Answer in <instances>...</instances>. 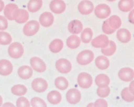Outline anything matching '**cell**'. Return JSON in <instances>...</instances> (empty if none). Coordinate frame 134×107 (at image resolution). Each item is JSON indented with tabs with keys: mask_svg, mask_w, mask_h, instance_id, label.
<instances>
[{
	"mask_svg": "<svg viewBox=\"0 0 134 107\" xmlns=\"http://www.w3.org/2000/svg\"><path fill=\"white\" fill-rule=\"evenodd\" d=\"M121 24L122 21L120 17L117 15L112 16L104 22L102 25V30L105 33L111 34L119 28Z\"/></svg>",
	"mask_w": 134,
	"mask_h": 107,
	"instance_id": "1",
	"label": "cell"
},
{
	"mask_svg": "<svg viewBox=\"0 0 134 107\" xmlns=\"http://www.w3.org/2000/svg\"><path fill=\"white\" fill-rule=\"evenodd\" d=\"M94 58L93 53L90 50H85L79 53L77 56V62L81 65H86L90 63Z\"/></svg>",
	"mask_w": 134,
	"mask_h": 107,
	"instance_id": "2",
	"label": "cell"
},
{
	"mask_svg": "<svg viewBox=\"0 0 134 107\" xmlns=\"http://www.w3.org/2000/svg\"><path fill=\"white\" fill-rule=\"evenodd\" d=\"M9 55L13 59H19L23 56L24 52L23 47L20 43L13 42L9 46L8 49Z\"/></svg>",
	"mask_w": 134,
	"mask_h": 107,
	"instance_id": "3",
	"label": "cell"
},
{
	"mask_svg": "<svg viewBox=\"0 0 134 107\" xmlns=\"http://www.w3.org/2000/svg\"><path fill=\"white\" fill-rule=\"evenodd\" d=\"M39 28L40 25L38 21L31 20L25 24L23 28V32L26 36H33L37 33Z\"/></svg>",
	"mask_w": 134,
	"mask_h": 107,
	"instance_id": "4",
	"label": "cell"
},
{
	"mask_svg": "<svg viewBox=\"0 0 134 107\" xmlns=\"http://www.w3.org/2000/svg\"><path fill=\"white\" fill-rule=\"evenodd\" d=\"M78 83L81 88L87 89L91 87L93 83L91 75L85 72H83L79 75L78 77Z\"/></svg>",
	"mask_w": 134,
	"mask_h": 107,
	"instance_id": "5",
	"label": "cell"
},
{
	"mask_svg": "<svg viewBox=\"0 0 134 107\" xmlns=\"http://www.w3.org/2000/svg\"><path fill=\"white\" fill-rule=\"evenodd\" d=\"M94 13L99 19H104L110 15L111 10L110 7L105 4L98 5L95 8Z\"/></svg>",
	"mask_w": 134,
	"mask_h": 107,
	"instance_id": "6",
	"label": "cell"
},
{
	"mask_svg": "<svg viewBox=\"0 0 134 107\" xmlns=\"http://www.w3.org/2000/svg\"><path fill=\"white\" fill-rule=\"evenodd\" d=\"M56 67L57 70L62 74H67L71 71L72 66L70 62L65 59L58 60L56 63Z\"/></svg>",
	"mask_w": 134,
	"mask_h": 107,
	"instance_id": "7",
	"label": "cell"
},
{
	"mask_svg": "<svg viewBox=\"0 0 134 107\" xmlns=\"http://www.w3.org/2000/svg\"><path fill=\"white\" fill-rule=\"evenodd\" d=\"M66 97L67 101L69 103L72 104H76L81 99V93L76 89H71L68 91Z\"/></svg>",
	"mask_w": 134,
	"mask_h": 107,
	"instance_id": "8",
	"label": "cell"
},
{
	"mask_svg": "<svg viewBox=\"0 0 134 107\" xmlns=\"http://www.w3.org/2000/svg\"><path fill=\"white\" fill-rule=\"evenodd\" d=\"M32 87L35 91L38 93L45 92L48 88V84L46 81L42 78H37L32 82Z\"/></svg>",
	"mask_w": 134,
	"mask_h": 107,
	"instance_id": "9",
	"label": "cell"
},
{
	"mask_svg": "<svg viewBox=\"0 0 134 107\" xmlns=\"http://www.w3.org/2000/svg\"><path fill=\"white\" fill-rule=\"evenodd\" d=\"M50 8L54 13L60 14L65 11L66 4L63 0H52L50 2Z\"/></svg>",
	"mask_w": 134,
	"mask_h": 107,
	"instance_id": "10",
	"label": "cell"
},
{
	"mask_svg": "<svg viewBox=\"0 0 134 107\" xmlns=\"http://www.w3.org/2000/svg\"><path fill=\"white\" fill-rule=\"evenodd\" d=\"M94 5L93 3L88 0H84L80 2L78 5V9L80 13L83 15H88L93 12Z\"/></svg>",
	"mask_w": 134,
	"mask_h": 107,
	"instance_id": "11",
	"label": "cell"
},
{
	"mask_svg": "<svg viewBox=\"0 0 134 107\" xmlns=\"http://www.w3.org/2000/svg\"><path fill=\"white\" fill-rule=\"evenodd\" d=\"M18 9V6L15 4H8L5 7L4 9L5 16L9 20H14L15 19L16 15Z\"/></svg>",
	"mask_w": 134,
	"mask_h": 107,
	"instance_id": "12",
	"label": "cell"
},
{
	"mask_svg": "<svg viewBox=\"0 0 134 107\" xmlns=\"http://www.w3.org/2000/svg\"><path fill=\"white\" fill-rule=\"evenodd\" d=\"M30 64L33 69L39 73H42L46 70V66L44 62L38 57H32L30 59Z\"/></svg>",
	"mask_w": 134,
	"mask_h": 107,
	"instance_id": "13",
	"label": "cell"
},
{
	"mask_svg": "<svg viewBox=\"0 0 134 107\" xmlns=\"http://www.w3.org/2000/svg\"><path fill=\"white\" fill-rule=\"evenodd\" d=\"M108 38L106 35H101L92 40L91 44L96 48H104L108 45L109 43Z\"/></svg>",
	"mask_w": 134,
	"mask_h": 107,
	"instance_id": "14",
	"label": "cell"
},
{
	"mask_svg": "<svg viewBox=\"0 0 134 107\" xmlns=\"http://www.w3.org/2000/svg\"><path fill=\"white\" fill-rule=\"evenodd\" d=\"M13 65L10 61L7 60H0V75L8 76L12 72Z\"/></svg>",
	"mask_w": 134,
	"mask_h": 107,
	"instance_id": "15",
	"label": "cell"
},
{
	"mask_svg": "<svg viewBox=\"0 0 134 107\" xmlns=\"http://www.w3.org/2000/svg\"><path fill=\"white\" fill-rule=\"evenodd\" d=\"M119 76L122 81L129 82L134 78V71L131 68L126 67L121 69L119 73Z\"/></svg>",
	"mask_w": 134,
	"mask_h": 107,
	"instance_id": "16",
	"label": "cell"
},
{
	"mask_svg": "<svg viewBox=\"0 0 134 107\" xmlns=\"http://www.w3.org/2000/svg\"><path fill=\"white\" fill-rule=\"evenodd\" d=\"M39 21L42 25L45 27L50 26L54 22V16L51 13L45 12L41 15Z\"/></svg>",
	"mask_w": 134,
	"mask_h": 107,
	"instance_id": "17",
	"label": "cell"
},
{
	"mask_svg": "<svg viewBox=\"0 0 134 107\" xmlns=\"http://www.w3.org/2000/svg\"><path fill=\"white\" fill-rule=\"evenodd\" d=\"M83 25L79 20H75L71 21L68 25L69 32L73 34H78L82 31Z\"/></svg>",
	"mask_w": 134,
	"mask_h": 107,
	"instance_id": "18",
	"label": "cell"
},
{
	"mask_svg": "<svg viewBox=\"0 0 134 107\" xmlns=\"http://www.w3.org/2000/svg\"><path fill=\"white\" fill-rule=\"evenodd\" d=\"M117 37L118 40L122 43H127L131 39L130 32L127 29L122 28L118 31Z\"/></svg>",
	"mask_w": 134,
	"mask_h": 107,
	"instance_id": "19",
	"label": "cell"
},
{
	"mask_svg": "<svg viewBox=\"0 0 134 107\" xmlns=\"http://www.w3.org/2000/svg\"><path fill=\"white\" fill-rule=\"evenodd\" d=\"M18 74L22 79H29L33 75V70L29 66H23L19 68Z\"/></svg>",
	"mask_w": 134,
	"mask_h": 107,
	"instance_id": "20",
	"label": "cell"
},
{
	"mask_svg": "<svg viewBox=\"0 0 134 107\" xmlns=\"http://www.w3.org/2000/svg\"><path fill=\"white\" fill-rule=\"evenodd\" d=\"M29 19V13L26 10L23 9H18L16 15L15 20L19 24L24 23Z\"/></svg>",
	"mask_w": 134,
	"mask_h": 107,
	"instance_id": "21",
	"label": "cell"
},
{
	"mask_svg": "<svg viewBox=\"0 0 134 107\" xmlns=\"http://www.w3.org/2000/svg\"><path fill=\"white\" fill-rule=\"evenodd\" d=\"M119 9L122 12H129L133 8V0H120L118 4Z\"/></svg>",
	"mask_w": 134,
	"mask_h": 107,
	"instance_id": "22",
	"label": "cell"
},
{
	"mask_svg": "<svg viewBox=\"0 0 134 107\" xmlns=\"http://www.w3.org/2000/svg\"><path fill=\"white\" fill-rule=\"evenodd\" d=\"M47 99L50 103L56 105L61 102L62 96L58 91H52L48 94Z\"/></svg>",
	"mask_w": 134,
	"mask_h": 107,
	"instance_id": "23",
	"label": "cell"
},
{
	"mask_svg": "<svg viewBox=\"0 0 134 107\" xmlns=\"http://www.w3.org/2000/svg\"><path fill=\"white\" fill-rule=\"evenodd\" d=\"M96 85L99 87H107L110 83V79L109 77L105 74L98 75L97 76L95 80Z\"/></svg>",
	"mask_w": 134,
	"mask_h": 107,
	"instance_id": "24",
	"label": "cell"
},
{
	"mask_svg": "<svg viewBox=\"0 0 134 107\" xmlns=\"http://www.w3.org/2000/svg\"><path fill=\"white\" fill-rule=\"evenodd\" d=\"M95 64L98 68L100 70H105L109 66V61L105 57L100 56L96 58Z\"/></svg>",
	"mask_w": 134,
	"mask_h": 107,
	"instance_id": "25",
	"label": "cell"
},
{
	"mask_svg": "<svg viewBox=\"0 0 134 107\" xmlns=\"http://www.w3.org/2000/svg\"><path fill=\"white\" fill-rule=\"evenodd\" d=\"M64 43L62 40L56 39L50 43L49 48L50 51L53 53H58L63 49Z\"/></svg>",
	"mask_w": 134,
	"mask_h": 107,
	"instance_id": "26",
	"label": "cell"
},
{
	"mask_svg": "<svg viewBox=\"0 0 134 107\" xmlns=\"http://www.w3.org/2000/svg\"><path fill=\"white\" fill-rule=\"evenodd\" d=\"M80 39L78 36L72 35L70 36L67 40V46L72 49H75L79 47L80 44Z\"/></svg>",
	"mask_w": 134,
	"mask_h": 107,
	"instance_id": "27",
	"label": "cell"
},
{
	"mask_svg": "<svg viewBox=\"0 0 134 107\" xmlns=\"http://www.w3.org/2000/svg\"><path fill=\"white\" fill-rule=\"evenodd\" d=\"M42 0H30L27 4V9L29 12L35 13L41 8Z\"/></svg>",
	"mask_w": 134,
	"mask_h": 107,
	"instance_id": "28",
	"label": "cell"
},
{
	"mask_svg": "<svg viewBox=\"0 0 134 107\" xmlns=\"http://www.w3.org/2000/svg\"><path fill=\"white\" fill-rule=\"evenodd\" d=\"M116 50V45L113 41H109L108 45L101 49L102 52L106 56H111L113 55Z\"/></svg>",
	"mask_w": 134,
	"mask_h": 107,
	"instance_id": "29",
	"label": "cell"
},
{
	"mask_svg": "<svg viewBox=\"0 0 134 107\" xmlns=\"http://www.w3.org/2000/svg\"><path fill=\"white\" fill-rule=\"evenodd\" d=\"M55 85L57 88L61 90H65L68 88L69 83L65 78L60 77L55 80Z\"/></svg>",
	"mask_w": 134,
	"mask_h": 107,
	"instance_id": "30",
	"label": "cell"
},
{
	"mask_svg": "<svg viewBox=\"0 0 134 107\" xmlns=\"http://www.w3.org/2000/svg\"><path fill=\"white\" fill-rule=\"evenodd\" d=\"M11 90L14 95L20 96L24 95L26 93L27 89L23 85H19L13 86Z\"/></svg>",
	"mask_w": 134,
	"mask_h": 107,
	"instance_id": "31",
	"label": "cell"
},
{
	"mask_svg": "<svg viewBox=\"0 0 134 107\" xmlns=\"http://www.w3.org/2000/svg\"><path fill=\"white\" fill-rule=\"evenodd\" d=\"M93 33L92 30L90 28L84 29L81 34L82 41L85 43H88L91 41L93 37Z\"/></svg>",
	"mask_w": 134,
	"mask_h": 107,
	"instance_id": "32",
	"label": "cell"
},
{
	"mask_svg": "<svg viewBox=\"0 0 134 107\" xmlns=\"http://www.w3.org/2000/svg\"><path fill=\"white\" fill-rule=\"evenodd\" d=\"M121 96L122 99L127 102H131L134 100V95L128 88H125L122 91Z\"/></svg>",
	"mask_w": 134,
	"mask_h": 107,
	"instance_id": "33",
	"label": "cell"
},
{
	"mask_svg": "<svg viewBox=\"0 0 134 107\" xmlns=\"http://www.w3.org/2000/svg\"><path fill=\"white\" fill-rule=\"evenodd\" d=\"M12 41V37L8 33L4 31L0 32V44L6 45L10 44Z\"/></svg>",
	"mask_w": 134,
	"mask_h": 107,
	"instance_id": "34",
	"label": "cell"
},
{
	"mask_svg": "<svg viewBox=\"0 0 134 107\" xmlns=\"http://www.w3.org/2000/svg\"><path fill=\"white\" fill-rule=\"evenodd\" d=\"M110 92V88L108 86L104 88L99 87L97 89V94L98 95L102 98L107 97L109 95Z\"/></svg>",
	"mask_w": 134,
	"mask_h": 107,
	"instance_id": "35",
	"label": "cell"
},
{
	"mask_svg": "<svg viewBox=\"0 0 134 107\" xmlns=\"http://www.w3.org/2000/svg\"><path fill=\"white\" fill-rule=\"evenodd\" d=\"M31 104L33 107H46L47 105L45 102L38 97H34L32 99Z\"/></svg>",
	"mask_w": 134,
	"mask_h": 107,
	"instance_id": "36",
	"label": "cell"
},
{
	"mask_svg": "<svg viewBox=\"0 0 134 107\" xmlns=\"http://www.w3.org/2000/svg\"><path fill=\"white\" fill-rule=\"evenodd\" d=\"M17 107H30V102L26 98L24 97H20L16 101Z\"/></svg>",
	"mask_w": 134,
	"mask_h": 107,
	"instance_id": "37",
	"label": "cell"
},
{
	"mask_svg": "<svg viewBox=\"0 0 134 107\" xmlns=\"http://www.w3.org/2000/svg\"><path fill=\"white\" fill-rule=\"evenodd\" d=\"M7 19L4 16L0 15V30H4L8 27Z\"/></svg>",
	"mask_w": 134,
	"mask_h": 107,
	"instance_id": "38",
	"label": "cell"
},
{
	"mask_svg": "<svg viewBox=\"0 0 134 107\" xmlns=\"http://www.w3.org/2000/svg\"><path fill=\"white\" fill-rule=\"evenodd\" d=\"M93 104V106L95 107H107L108 106L107 102L102 99L98 100Z\"/></svg>",
	"mask_w": 134,
	"mask_h": 107,
	"instance_id": "39",
	"label": "cell"
},
{
	"mask_svg": "<svg viewBox=\"0 0 134 107\" xmlns=\"http://www.w3.org/2000/svg\"><path fill=\"white\" fill-rule=\"evenodd\" d=\"M129 20L130 22L134 24V9L132 10L129 14Z\"/></svg>",
	"mask_w": 134,
	"mask_h": 107,
	"instance_id": "40",
	"label": "cell"
},
{
	"mask_svg": "<svg viewBox=\"0 0 134 107\" xmlns=\"http://www.w3.org/2000/svg\"><path fill=\"white\" fill-rule=\"evenodd\" d=\"M129 89L131 92L134 95V81L131 83Z\"/></svg>",
	"mask_w": 134,
	"mask_h": 107,
	"instance_id": "41",
	"label": "cell"
},
{
	"mask_svg": "<svg viewBox=\"0 0 134 107\" xmlns=\"http://www.w3.org/2000/svg\"><path fill=\"white\" fill-rule=\"evenodd\" d=\"M4 6V2L2 0H0V12L3 10Z\"/></svg>",
	"mask_w": 134,
	"mask_h": 107,
	"instance_id": "42",
	"label": "cell"
},
{
	"mask_svg": "<svg viewBox=\"0 0 134 107\" xmlns=\"http://www.w3.org/2000/svg\"><path fill=\"white\" fill-rule=\"evenodd\" d=\"M2 98L1 96L0 95V106H1L2 105Z\"/></svg>",
	"mask_w": 134,
	"mask_h": 107,
	"instance_id": "43",
	"label": "cell"
},
{
	"mask_svg": "<svg viewBox=\"0 0 134 107\" xmlns=\"http://www.w3.org/2000/svg\"><path fill=\"white\" fill-rule=\"evenodd\" d=\"M107 1L109 2H113L114 1H116V0H107Z\"/></svg>",
	"mask_w": 134,
	"mask_h": 107,
	"instance_id": "44",
	"label": "cell"
}]
</instances>
